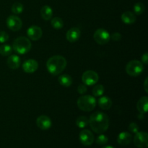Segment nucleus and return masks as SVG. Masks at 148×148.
<instances>
[{"label": "nucleus", "instance_id": "nucleus-1", "mask_svg": "<svg viewBox=\"0 0 148 148\" xmlns=\"http://www.w3.org/2000/svg\"><path fill=\"white\" fill-rule=\"evenodd\" d=\"M89 124L94 132L103 134L109 127V117L105 113L96 111L90 117Z\"/></svg>", "mask_w": 148, "mask_h": 148}, {"label": "nucleus", "instance_id": "nucleus-2", "mask_svg": "<svg viewBox=\"0 0 148 148\" xmlns=\"http://www.w3.org/2000/svg\"><path fill=\"white\" fill-rule=\"evenodd\" d=\"M67 62L64 56L56 55L49 58L46 62V68L50 74L58 75L62 73L66 68Z\"/></svg>", "mask_w": 148, "mask_h": 148}, {"label": "nucleus", "instance_id": "nucleus-3", "mask_svg": "<svg viewBox=\"0 0 148 148\" xmlns=\"http://www.w3.org/2000/svg\"><path fill=\"white\" fill-rule=\"evenodd\" d=\"M32 47L30 40L27 38L18 37L14 40L12 44V49L19 54H25L28 53Z\"/></svg>", "mask_w": 148, "mask_h": 148}, {"label": "nucleus", "instance_id": "nucleus-4", "mask_svg": "<svg viewBox=\"0 0 148 148\" xmlns=\"http://www.w3.org/2000/svg\"><path fill=\"white\" fill-rule=\"evenodd\" d=\"M78 108L83 111L90 112L92 111L96 106V100L92 95H82L77 101Z\"/></svg>", "mask_w": 148, "mask_h": 148}, {"label": "nucleus", "instance_id": "nucleus-5", "mask_svg": "<svg viewBox=\"0 0 148 148\" xmlns=\"http://www.w3.org/2000/svg\"><path fill=\"white\" fill-rule=\"evenodd\" d=\"M144 70V65L140 61L132 60L126 66V72L130 76L137 77Z\"/></svg>", "mask_w": 148, "mask_h": 148}, {"label": "nucleus", "instance_id": "nucleus-6", "mask_svg": "<svg viewBox=\"0 0 148 148\" xmlns=\"http://www.w3.org/2000/svg\"><path fill=\"white\" fill-rule=\"evenodd\" d=\"M94 40L99 45H105L111 40V35L106 30L103 28H99L94 33Z\"/></svg>", "mask_w": 148, "mask_h": 148}, {"label": "nucleus", "instance_id": "nucleus-7", "mask_svg": "<svg viewBox=\"0 0 148 148\" xmlns=\"http://www.w3.org/2000/svg\"><path fill=\"white\" fill-rule=\"evenodd\" d=\"M98 79H99V76L95 71L87 70L82 74V82L85 85H88V86L95 85L98 82Z\"/></svg>", "mask_w": 148, "mask_h": 148}, {"label": "nucleus", "instance_id": "nucleus-8", "mask_svg": "<svg viewBox=\"0 0 148 148\" xmlns=\"http://www.w3.org/2000/svg\"><path fill=\"white\" fill-rule=\"evenodd\" d=\"M134 143L139 148L148 147V135L145 132H138L134 137Z\"/></svg>", "mask_w": 148, "mask_h": 148}, {"label": "nucleus", "instance_id": "nucleus-9", "mask_svg": "<svg viewBox=\"0 0 148 148\" xmlns=\"http://www.w3.org/2000/svg\"><path fill=\"white\" fill-rule=\"evenodd\" d=\"M7 25L12 31H18L23 26L21 19L15 15H10L7 19Z\"/></svg>", "mask_w": 148, "mask_h": 148}, {"label": "nucleus", "instance_id": "nucleus-10", "mask_svg": "<svg viewBox=\"0 0 148 148\" xmlns=\"http://www.w3.org/2000/svg\"><path fill=\"white\" fill-rule=\"evenodd\" d=\"M79 139L80 143L85 146H90L94 143L93 134L88 130H83L79 132Z\"/></svg>", "mask_w": 148, "mask_h": 148}, {"label": "nucleus", "instance_id": "nucleus-11", "mask_svg": "<svg viewBox=\"0 0 148 148\" xmlns=\"http://www.w3.org/2000/svg\"><path fill=\"white\" fill-rule=\"evenodd\" d=\"M27 35L32 40H38L43 35V31L40 27L37 25H32L27 29Z\"/></svg>", "mask_w": 148, "mask_h": 148}, {"label": "nucleus", "instance_id": "nucleus-12", "mask_svg": "<svg viewBox=\"0 0 148 148\" xmlns=\"http://www.w3.org/2000/svg\"><path fill=\"white\" fill-rule=\"evenodd\" d=\"M36 124L38 127L41 130H47L51 127V120L46 115H41L36 119Z\"/></svg>", "mask_w": 148, "mask_h": 148}, {"label": "nucleus", "instance_id": "nucleus-13", "mask_svg": "<svg viewBox=\"0 0 148 148\" xmlns=\"http://www.w3.org/2000/svg\"><path fill=\"white\" fill-rule=\"evenodd\" d=\"M38 68V63L35 59H28L23 64V69L26 73H33L37 70Z\"/></svg>", "mask_w": 148, "mask_h": 148}, {"label": "nucleus", "instance_id": "nucleus-14", "mask_svg": "<svg viewBox=\"0 0 148 148\" xmlns=\"http://www.w3.org/2000/svg\"><path fill=\"white\" fill-rule=\"evenodd\" d=\"M80 30L78 27H72L66 32V38L70 43H75L79 40L80 38Z\"/></svg>", "mask_w": 148, "mask_h": 148}, {"label": "nucleus", "instance_id": "nucleus-15", "mask_svg": "<svg viewBox=\"0 0 148 148\" xmlns=\"http://www.w3.org/2000/svg\"><path fill=\"white\" fill-rule=\"evenodd\" d=\"M132 140V135L131 133L127 132H122L120 133L117 137V142L122 146H127L131 143Z\"/></svg>", "mask_w": 148, "mask_h": 148}, {"label": "nucleus", "instance_id": "nucleus-16", "mask_svg": "<svg viewBox=\"0 0 148 148\" xmlns=\"http://www.w3.org/2000/svg\"><path fill=\"white\" fill-rule=\"evenodd\" d=\"M21 60L17 55H11L8 57L7 61V64L9 68L12 69H16L20 67Z\"/></svg>", "mask_w": 148, "mask_h": 148}, {"label": "nucleus", "instance_id": "nucleus-17", "mask_svg": "<svg viewBox=\"0 0 148 148\" xmlns=\"http://www.w3.org/2000/svg\"><path fill=\"white\" fill-rule=\"evenodd\" d=\"M136 20H137L136 14L132 12L127 11L121 14V20L123 23L127 25L134 24L136 22Z\"/></svg>", "mask_w": 148, "mask_h": 148}, {"label": "nucleus", "instance_id": "nucleus-18", "mask_svg": "<svg viewBox=\"0 0 148 148\" xmlns=\"http://www.w3.org/2000/svg\"><path fill=\"white\" fill-rule=\"evenodd\" d=\"M137 111L140 114H145L148 108V98L147 96H143L140 98L137 103Z\"/></svg>", "mask_w": 148, "mask_h": 148}, {"label": "nucleus", "instance_id": "nucleus-19", "mask_svg": "<svg viewBox=\"0 0 148 148\" xmlns=\"http://www.w3.org/2000/svg\"><path fill=\"white\" fill-rule=\"evenodd\" d=\"M98 105L103 110H109L112 106V101L108 96H102L98 100Z\"/></svg>", "mask_w": 148, "mask_h": 148}, {"label": "nucleus", "instance_id": "nucleus-20", "mask_svg": "<svg viewBox=\"0 0 148 148\" xmlns=\"http://www.w3.org/2000/svg\"><path fill=\"white\" fill-rule=\"evenodd\" d=\"M40 15L44 20H50L53 16V10L49 5H44L40 10Z\"/></svg>", "mask_w": 148, "mask_h": 148}, {"label": "nucleus", "instance_id": "nucleus-21", "mask_svg": "<svg viewBox=\"0 0 148 148\" xmlns=\"http://www.w3.org/2000/svg\"><path fill=\"white\" fill-rule=\"evenodd\" d=\"M58 81L62 86L65 87V88L70 87L72 84V78L69 75H60L58 78Z\"/></svg>", "mask_w": 148, "mask_h": 148}, {"label": "nucleus", "instance_id": "nucleus-22", "mask_svg": "<svg viewBox=\"0 0 148 148\" xmlns=\"http://www.w3.org/2000/svg\"><path fill=\"white\" fill-rule=\"evenodd\" d=\"M89 124V119L87 118L86 116H79L76 120V125L77 127L80 129H84L88 127Z\"/></svg>", "mask_w": 148, "mask_h": 148}, {"label": "nucleus", "instance_id": "nucleus-23", "mask_svg": "<svg viewBox=\"0 0 148 148\" xmlns=\"http://www.w3.org/2000/svg\"><path fill=\"white\" fill-rule=\"evenodd\" d=\"M51 24L52 27L53 28L56 29V30H59V29H62L63 27L64 22L62 19L60 18V17H55L51 20Z\"/></svg>", "mask_w": 148, "mask_h": 148}, {"label": "nucleus", "instance_id": "nucleus-24", "mask_svg": "<svg viewBox=\"0 0 148 148\" xmlns=\"http://www.w3.org/2000/svg\"><path fill=\"white\" fill-rule=\"evenodd\" d=\"M12 48L10 45L4 44L0 46V54L1 56H10L12 53Z\"/></svg>", "mask_w": 148, "mask_h": 148}, {"label": "nucleus", "instance_id": "nucleus-25", "mask_svg": "<svg viewBox=\"0 0 148 148\" xmlns=\"http://www.w3.org/2000/svg\"><path fill=\"white\" fill-rule=\"evenodd\" d=\"M24 7H23V4L20 2H15L12 6V12L15 14H21L23 12Z\"/></svg>", "mask_w": 148, "mask_h": 148}, {"label": "nucleus", "instance_id": "nucleus-26", "mask_svg": "<svg viewBox=\"0 0 148 148\" xmlns=\"http://www.w3.org/2000/svg\"><path fill=\"white\" fill-rule=\"evenodd\" d=\"M145 10V7L144 4L142 2H137L134 4V14L137 15H140L143 14Z\"/></svg>", "mask_w": 148, "mask_h": 148}, {"label": "nucleus", "instance_id": "nucleus-27", "mask_svg": "<svg viewBox=\"0 0 148 148\" xmlns=\"http://www.w3.org/2000/svg\"><path fill=\"white\" fill-rule=\"evenodd\" d=\"M92 92L95 97L102 96L104 93V87L102 85H96L93 88Z\"/></svg>", "mask_w": 148, "mask_h": 148}, {"label": "nucleus", "instance_id": "nucleus-28", "mask_svg": "<svg viewBox=\"0 0 148 148\" xmlns=\"http://www.w3.org/2000/svg\"><path fill=\"white\" fill-rule=\"evenodd\" d=\"M108 138L104 134H101L96 139V143L98 145H105L108 143Z\"/></svg>", "mask_w": 148, "mask_h": 148}, {"label": "nucleus", "instance_id": "nucleus-29", "mask_svg": "<svg viewBox=\"0 0 148 148\" xmlns=\"http://www.w3.org/2000/svg\"><path fill=\"white\" fill-rule=\"evenodd\" d=\"M129 130L133 134H136L137 132H139V127L136 123H131V124L129 125Z\"/></svg>", "mask_w": 148, "mask_h": 148}, {"label": "nucleus", "instance_id": "nucleus-30", "mask_svg": "<svg viewBox=\"0 0 148 148\" xmlns=\"http://www.w3.org/2000/svg\"><path fill=\"white\" fill-rule=\"evenodd\" d=\"M9 35L5 31H0V43H5L8 40Z\"/></svg>", "mask_w": 148, "mask_h": 148}, {"label": "nucleus", "instance_id": "nucleus-31", "mask_svg": "<svg viewBox=\"0 0 148 148\" xmlns=\"http://www.w3.org/2000/svg\"><path fill=\"white\" fill-rule=\"evenodd\" d=\"M87 87L86 85L84 84V85H82V84H81V85H79V86L77 87V92L78 93L81 94V95H83V94H85V92H87Z\"/></svg>", "mask_w": 148, "mask_h": 148}, {"label": "nucleus", "instance_id": "nucleus-32", "mask_svg": "<svg viewBox=\"0 0 148 148\" xmlns=\"http://www.w3.org/2000/svg\"><path fill=\"white\" fill-rule=\"evenodd\" d=\"M121 35L118 32H116V33H114L111 36V39H112L114 41H119L121 39Z\"/></svg>", "mask_w": 148, "mask_h": 148}, {"label": "nucleus", "instance_id": "nucleus-33", "mask_svg": "<svg viewBox=\"0 0 148 148\" xmlns=\"http://www.w3.org/2000/svg\"><path fill=\"white\" fill-rule=\"evenodd\" d=\"M142 63L145 64H148V53H145L142 56Z\"/></svg>", "mask_w": 148, "mask_h": 148}, {"label": "nucleus", "instance_id": "nucleus-34", "mask_svg": "<svg viewBox=\"0 0 148 148\" xmlns=\"http://www.w3.org/2000/svg\"><path fill=\"white\" fill-rule=\"evenodd\" d=\"M148 77H146L145 80V82H144V89H145V91L146 92H148Z\"/></svg>", "mask_w": 148, "mask_h": 148}, {"label": "nucleus", "instance_id": "nucleus-35", "mask_svg": "<svg viewBox=\"0 0 148 148\" xmlns=\"http://www.w3.org/2000/svg\"><path fill=\"white\" fill-rule=\"evenodd\" d=\"M138 118L140 119H144V114H140L138 115Z\"/></svg>", "mask_w": 148, "mask_h": 148}, {"label": "nucleus", "instance_id": "nucleus-36", "mask_svg": "<svg viewBox=\"0 0 148 148\" xmlns=\"http://www.w3.org/2000/svg\"><path fill=\"white\" fill-rule=\"evenodd\" d=\"M101 148H114V147H112V146H111V145H108V146H104V147H103Z\"/></svg>", "mask_w": 148, "mask_h": 148}]
</instances>
